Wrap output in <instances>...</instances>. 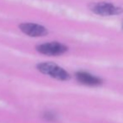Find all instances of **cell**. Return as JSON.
Returning <instances> with one entry per match:
<instances>
[{"instance_id": "cell-2", "label": "cell", "mask_w": 123, "mask_h": 123, "mask_svg": "<svg viewBox=\"0 0 123 123\" xmlns=\"http://www.w3.org/2000/svg\"><path fill=\"white\" fill-rule=\"evenodd\" d=\"M39 53L42 55H49V56H57L67 52V47L66 45L58 42H50L41 44L36 47Z\"/></svg>"}, {"instance_id": "cell-1", "label": "cell", "mask_w": 123, "mask_h": 123, "mask_svg": "<svg viewBox=\"0 0 123 123\" xmlns=\"http://www.w3.org/2000/svg\"><path fill=\"white\" fill-rule=\"evenodd\" d=\"M37 69L42 74H47L58 80H68L70 79V74L64 69L52 62H44L39 64L37 65Z\"/></svg>"}, {"instance_id": "cell-5", "label": "cell", "mask_w": 123, "mask_h": 123, "mask_svg": "<svg viewBox=\"0 0 123 123\" xmlns=\"http://www.w3.org/2000/svg\"><path fill=\"white\" fill-rule=\"evenodd\" d=\"M76 79L79 83L89 86H97L101 85L102 80L99 77L84 71H79L76 73Z\"/></svg>"}, {"instance_id": "cell-4", "label": "cell", "mask_w": 123, "mask_h": 123, "mask_svg": "<svg viewBox=\"0 0 123 123\" xmlns=\"http://www.w3.org/2000/svg\"><path fill=\"white\" fill-rule=\"evenodd\" d=\"M20 29L24 34L31 37H41L47 34V29L46 28L36 24H22L20 25Z\"/></svg>"}, {"instance_id": "cell-3", "label": "cell", "mask_w": 123, "mask_h": 123, "mask_svg": "<svg viewBox=\"0 0 123 123\" xmlns=\"http://www.w3.org/2000/svg\"><path fill=\"white\" fill-rule=\"evenodd\" d=\"M93 13L101 16H113L122 13V9L113 3H97L91 6Z\"/></svg>"}]
</instances>
